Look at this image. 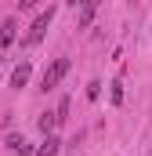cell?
Here are the masks:
<instances>
[{
	"label": "cell",
	"instance_id": "obj_1",
	"mask_svg": "<svg viewBox=\"0 0 152 156\" xmlns=\"http://www.w3.org/2000/svg\"><path fill=\"white\" fill-rule=\"evenodd\" d=\"M69 73V58H54L47 69H43V80H40V91H51V87H58V80Z\"/></svg>",
	"mask_w": 152,
	"mask_h": 156
},
{
	"label": "cell",
	"instance_id": "obj_8",
	"mask_svg": "<svg viewBox=\"0 0 152 156\" xmlns=\"http://www.w3.org/2000/svg\"><path fill=\"white\" fill-rule=\"evenodd\" d=\"M98 94H102V83H98V80H94V83H87V98H91V102H94V98H98Z\"/></svg>",
	"mask_w": 152,
	"mask_h": 156
},
{
	"label": "cell",
	"instance_id": "obj_4",
	"mask_svg": "<svg viewBox=\"0 0 152 156\" xmlns=\"http://www.w3.org/2000/svg\"><path fill=\"white\" fill-rule=\"evenodd\" d=\"M15 29H18V22H15V18H7V22L0 26V47H7V44L15 40Z\"/></svg>",
	"mask_w": 152,
	"mask_h": 156
},
{
	"label": "cell",
	"instance_id": "obj_9",
	"mask_svg": "<svg viewBox=\"0 0 152 156\" xmlns=\"http://www.w3.org/2000/svg\"><path fill=\"white\" fill-rule=\"evenodd\" d=\"M40 0H22V11H29V7H36Z\"/></svg>",
	"mask_w": 152,
	"mask_h": 156
},
{
	"label": "cell",
	"instance_id": "obj_11",
	"mask_svg": "<svg viewBox=\"0 0 152 156\" xmlns=\"http://www.w3.org/2000/svg\"><path fill=\"white\" fill-rule=\"evenodd\" d=\"M69 4H73V7H76V4H83V0H69Z\"/></svg>",
	"mask_w": 152,
	"mask_h": 156
},
{
	"label": "cell",
	"instance_id": "obj_10",
	"mask_svg": "<svg viewBox=\"0 0 152 156\" xmlns=\"http://www.w3.org/2000/svg\"><path fill=\"white\" fill-rule=\"evenodd\" d=\"M15 156H29V149H26V145H18V149H15Z\"/></svg>",
	"mask_w": 152,
	"mask_h": 156
},
{
	"label": "cell",
	"instance_id": "obj_7",
	"mask_svg": "<svg viewBox=\"0 0 152 156\" xmlns=\"http://www.w3.org/2000/svg\"><path fill=\"white\" fill-rule=\"evenodd\" d=\"M112 102H116V105L123 102V80H116V83H112Z\"/></svg>",
	"mask_w": 152,
	"mask_h": 156
},
{
	"label": "cell",
	"instance_id": "obj_3",
	"mask_svg": "<svg viewBox=\"0 0 152 156\" xmlns=\"http://www.w3.org/2000/svg\"><path fill=\"white\" fill-rule=\"evenodd\" d=\"M26 83H29V62L15 66V73H11V87H26Z\"/></svg>",
	"mask_w": 152,
	"mask_h": 156
},
{
	"label": "cell",
	"instance_id": "obj_2",
	"mask_svg": "<svg viewBox=\"0 0 152 156\" xmlns=\"http://www.w3.org/2000/svg\"><path fill=\"white\" fill-rule=\"evenodd\" d=\"M51 18H54V7H47V11H40V15H36V22H33V29H29V33L22 37V44H26V47H29V44H36V40L43 37V33H47V26H51Z\"/></svg>",
	"mask_w": 152,
	"mask_h": 156
},
{
	"label": "cell",
	"instance_id": "obj_6",
	"mask_svg": "<svg viewBox=\"0 0 152 156\" xmlns=\"http://www.w3.org/2000/svg\"><path fill=\"white\" fill-rule=\"evenodd\" d=\"M40 131H43V134H51V131H54V116H51V113H43V116H40Z\"/></svg>",
	"mask_w": 152,
	"mask_h": 156
},
{
	"label": "cell",
	"instance_id": "obj_5",
	"mask_svg": "<svg viewBox=\"0 0 152 156\" xmlns=\"http://www.w3.org/2000/svg\"><path fill=\"white\" fill-rule=\"evenodd\" d=\"M58 145H62V142L47 134V142H43V145H40V149H36V156H58Z\"/></svg>",
	"mask_w": 152,
	"mask_h": 156
}]
</instances>
